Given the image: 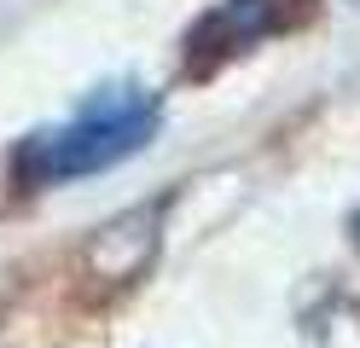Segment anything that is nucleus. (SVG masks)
<instances>
[{"label": "nucleus", "mask_w": 360, "mask_h": 348, "mask_svg": "<svg viewBox=\"0 0 360 348\" xmlns=\"http://www.w3.org/2000/svg\"><path fill=\"white\" fill-rule=\"evenodd\" d=\"M157 128H163V93L140 76H105L58 122H41L18 139L6 169L18 192H53V186L94 180L140 157Z\"/></svg>", "instance_id": "1"}, {"label": "nucleus", "mask_w": 360, "mask_h": 348, "mask_svg": "<svg viewBox=\"0 0 360 348\" xmlns=\"http://www.w3.org/2000/svg\"><path fill=\"white\" fill-rule=\"evenodd\" d=\"M285 6L290 0H215L186 30V70L210 76L215 64H227L238 53H250L256 41L285 30Z\"/></svg>", "instance_id": "2"}, {"label": "nucleus", "mask_w": 360, "mask_h": 348, "mask_svg": "<svg viewBox=\"0 0 360 348\" xmlns=\"http://www.w3.org/2000/svg\"><path fill=\"white\" fill-rule=\"evenodd\" d=\"M349 232H354V244H360V209H354V221H349Z\"/></svg>", "instance_id": "3"}, {"label": "nucleus", "mask_w": 360, "mask_h": 348, "mask_svg": "<svg viewBox=\"0 0 360 348\" xmlns=\"http://www.w3.org/2000/svg\"><path fill=\"white\" fill-rule=\"evenodd\" d=\"M354 6H360V0H354Z\"/></svg>", "instance_id": "4"}]
</instances>
